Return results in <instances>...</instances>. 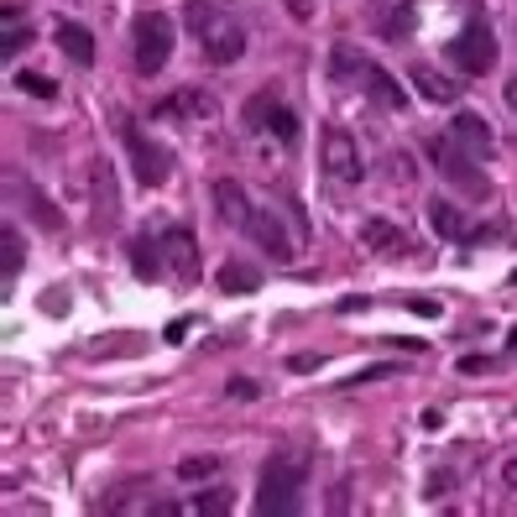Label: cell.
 Returning <instances> with one entry per match:
<instances>
[{"label":"cell","mask_w":517,"mask_h":517,"mask_svg":"<svg viewBox=\"0 0 517 517\" xmlns=\"http://www.w3.org/2000/svg\"><path fill=\"white\" fill-rule=\"evenodd\" d=\"M502 481H507V486L517 491V460H507V465H502Z\"/></svg>","instance_id":"f1b7e54d"},{"label":"cell","mask_w":517,"mask_h":517,"mask_svg":"<svg viewBox=\"0 0 517 517\" xmlns=\"http://www.w3.org/2000/svg\"><path fill=\"white\" fill-rule=\"evenodd\" d=\"M131 272H136L141 282H152V277L162 272V246H157V241H147V235H141V241L131 246Z\"/></svg>","instance_id":"44dd1931"},{"label":"cell","mask_w":517,"mask_h":517,"mask_svg":"<svg viewBox=\"0 0 517 517\" xmlns=\"http://www.w3.org/2000/svg\"><path fill=\"white\" fill-rule=\"evenodd\" d=\"M319 361H324V356H293V361H288V366H293V371H314V366H319Z\"/></svg>","instance_id":"4316f807"},{"label":"cell","mask_w":517,"mask_h":517,"mask_svg":"<svg viewBox=\"0 0 517 517\" xmlns=\"http://www.w3.org/2000/svg\"><path fill=\"white\" fill-rule=\"evenodd\" d=\"M413 27H418V11H413V0H403V6H387V11H382V37H387V42H403V37H413Z\"/></svg>","instance_id":"ac0fdd59"},{"label":"cell","mask_w":517,"mask_h":517,"mask_svg":"<svg viewBox=\"0 0 517 517\" xmlns=\"http://www.w3.org/2000/svg\"><path fill=\"white\" fill-rule=\"evenodd\" d=\"M220 288L225 293H256V288H262V272L246 267V262H225L220 267Z\"/></svg>","instance_id":"ffe728a7"},{"label":"cell","mask_w":517,"mask_h":517,"mask_svg":"<svg viewBox=\"0 0 517 517\" xmlns=\"http://www.w3.org/2000/svg\"><path fill=\"white\" fill-rule=\"evenodd\" d=\"M126 147H131V162H136V178L141 188H157V183H168V152L157 147V141H147L136 126H126Z\"/></svg>","instance_id":"30bf717a"},{"label":"cell","mask_w":517,"mask_h":517,"mask_svg":"<svg viewBox=\"0 0 517 517\" xmlns=\"http://www.w3.org/2000/svg\"><path fill=\"white\" fill-rule=\"evenodd\" d=\"M188 27H194V37H199L209 63H235L246 53L241 21H235L230 11H220V6H209V0H194V6H188Z\"/></svg>","instance_id":"6da1fadb"},{"label":"cell","mask_w":517,"mask_h":517,"mask_svg":"<svg viewBox=\"0 0 517 517\" xmlns=\"http://www.w3.org/2000/svg\"><path fill=\"white\" fill-rule=\"evenodd\" d=\"M194 512H204V517L230 512V491H204V497H194Z\"/></svg>","instance_id":"d4e9b609"},{"label":"cell","mask_w":517,"mask_h":517,"mask_svg":"<svg viewBox=\"0 0 517 517\" xmlns=\"http://www.w3.org/2000/svg\"><path fill=\"white\" fill-rule=\"evenodd\" d=\"M246 235L256 246H262L272 262H293V235H288V225H282L277 215H272V204H262V209H251V225H246Z\"/></svg>","instance_id":"ba28073f"},{"label":"cell","mask_w":517,"mask_h":517,"mask_svg":"<svg viewBox=\"0 0 517 517\" xmlns=\"http://www.w3.org/2000/svg\"><path fill=\"white\" fill-rule=\"evenodd\" d=\"M162 256H168V267H173L178 277H194V272H199V251H194V235H188L183 225L162 230Z\"/></svg>","instance_id":"7c38bea8"},{"label":"cell","mask_w":517,"mask_h":517,"mask_svg":"<svg viewBox=\"0 0 517 517\" xmlns=\"http://www.w3.org/2000/svg\"><path fill=\"white\" fill-rule=\"evenodd\" d=\"M246 126L251 131H272L277 141H298V115L282 100H272V94H256V100L246 105Z\"/></svg>","instance_id":"52a82bcc"},{"label":"cell","mask_w":517,"mask_h":517,"mask_svg":"<svg viewBox=\"0 0 517 517\" xmlns=\"http://www.w3.org/2000/svg\"><path fill=\"white\" fill-rule=\"evenodd\" d=\"M215 209H220V220H225V225H235V230H246V225H251L246 188L235 183V178H215Z\"/></svg>","instance_id":"8fae6325"},{"label":"cell","mask_w":517,"mask_h":517,"mask_svg":"<svg viewBox=\"0 0 517 517\" xmlns=\"http://www.w3.org/2000/svg\"><path fill=\"white\" fill-rule=\"evenodd\" d=\"M429 225H434L439 241H481V230H470L460 209H455V204H444V199H434V204H429Z\"/></svg>","instance_id":"4fadbf2b"},{"label":"cell","mask_w":517,"mask_h":517,"mask_svg":"<svg viewBox=\"0 0 517 517\" xmlns=\"http://www.w3.org/2000/svg\"><path fill=\"white\" fill-rule=\"evenodd\" d=\"M450 58L460 74H476V79L497 68V37H491L486 21H465L460 37H450Z\"/></svg>","instance_id":"5b68a950"},{"label":"cell","mask_w":517,"mask_h":517,"mask_svg":"<svg viewBox=\"0 0 517 517\" xmlns=\"http://www.w3.org/2000/svg\"><path fill=\"white\" fill-rule=\"evenodd\" d=\"M413 84H418L423 100H434V105L460 100V79H444L439 68H429V63H418V68H413Z\"/></svg>","instance_id":"5bb4252c"},{"label":"cell","mask_w":517,"mask_h":517,"mask_svg":"<svg viewBox=\"0 0 517 517\" xmlns=\"http://www.w3.org/2000/svg\"><path fill=\"white\" fill-rule=\"evenodd\" d=\"M58 47H63V53L68 58H74L79 68H89L94 63V37H89V27H79V21H58Z\"/></svg>","instance_id":"9a60e30c"},{"label":"cell","mask_w":517,"mask_h":517,"mask_svg":"<svg viewBox=\"0 0 517 517\" xmlns=\"http://www.w3.org/2000/svg\"><path fill=\"white\" fill-rule=\"evenodd\" d=\"M16 89H27V94H37V100H53V79H47V74H16Z\"/></svg>","instance_id":"cb8c5ba5"},{"label":"cell","mask_w":517,"mask_h":517,"mask_svg":"<svg viewBox=\"0 0 517 517\" xmlns=\"http://www.w3.org/2000/svg\"><path fill=\"white\" fill-rule=\"evenodd\" d=\"M460 371H465V376H481V371H491V361H486V356H465Z\"/></svg>","instance_id":"484cf974"},{"label":"cell","mask_w":517,"mask_h":517,"mask_svg":"<svg viewBox=\"0 0 517 517\" xmlns=\"http://www.w3.org/2000/svg\"><path fill=\"white\" fill-rule=\"evenodd\" d=\"M178 115H215V100H204V94H173V100H162L152 110V121H178Z\"/></svg>","instance_id":"2e32d148"},{"label":"cell","mask_w":517,"mask_h":517,"mask_svg":"<svg viewBox=\"0 0 517 517\" xmlns=\"http://www.w3.org/2000/svg\"><path fill=\"white\" fill-rule=\"evenodd\" d=\"M455 141L460 147H470V152H491V126L481 121V115H455Z\"/></svg>","instance_id":"e0dca14e"},{"label":"cell","mask_w":517,"mask_h":517,"mask_svg":"<svg viewBox=\"0 0 517 517\" xmlns=\"http://www.w3.org/2000/svg\"><path fill=\"white\" fill-rule=\"evenodd\" d=\"M507 105H512V110H517V79H512V84H507Z\"/></svg>","instance_id":"f546056e"},{"label":"cell","mask_w":517,"mask_h":517,"mask_svg":"<svg viewBox=\"0 0 517 517\" xmlns=\"http://www.w3.org/2000/svg\"><path fill=\"white\" fill-rule=\"evenodd\" d=\"M183 335H188V319H173V324H168V340H173V345H178V340H183Z\"/></svg>","instance_id":"83f0119b"},{"label":"cell","mask_w":517,"mask_h":517,"mask_svg":"<svg viewBox=\"0 0 517 517\" xmlns=\"http://www.w3.org/2000/svg\"><path fill=\"white\" fill-rule=\"evenodd\" d=\"M303 507V460L277 455L262 470V486H256V512L262 517H293Z\"/></svg>","instance_id":"7a4b0ae2"},{"label":"cell","mask_w":517,"mask_h":517,"mask_svg":"<svg viewBox=\"0 0 517 517\" xmlns=\"http://www.w3.org/2000/svg\"><path fill=\"white\" fill-rule=\"evenodd\" d=\"M168 58H173V16L162 11L136 16V68L141 74H162Z\"/></svg>","instance_id":"277c9868"},{"label":"cell","mask_w":517,"mask_h":517,"mask_svg":"<svg viewBox=\"0 0 517 517\" xmlns=\"http://www.w3.org/2000/svg\"><path fill=\"white\" fill-rule=\"evenodd\" d=\"M324 173H329V178H340V183H361V178H366V162H361L356 136H345V131H324Z\"/></svg>","instance_id":"8992f818"},{"label":"cell","mask_w":517,"mask_h":517,"mask_svg":"<svg viewBox=\"0 0 517 517\" xmlns=\"http://www.w3.org/2000/svg\"><path fill=\"white\" fill-rule=\"evenodd\" d=\"M335 74H340V79H356V84L371 94L376 105L403 110V84H397V79L387 74V68H376L366 53H356L350 42H340V47H335Z\"/></svg>","instance_id":"3957f363"},{"label":"cell","mask_w":517,"mask_h":517,"mask_svg":"<svg viewBox=\"0 0 517 517\" xmlns=\"http://www.w3.org/2000/svg\"><path fill=\"white\" fill-rule=\"evenodd\" d=\"M429 157L439 162V173H444V178L465 188V194H486V178H481L476 168H470V157H465V152L455 147L450 136H444V141L434 136V141H429Z\"/></svg>","instance_id":"9c48e42d"},{"label":"cell","mask_w":517,"mask_h":517,"mask_svg":"<svg viewBox=\"0 0 517 517\" xmlns=\"http://www.w3.org/2000/svg\"><path fill=\"white\" fill-rule=\"evenodd\" d=\"M16 272H21V235L6 225L0 230V277H6V288L16 282Z\"/></svg>","instance_id":"7402d4cb"},{"label":"cell","mask_w":517,"mask_h":517,"mask_svg":"<svg viewBox=\"0 0 517 517\" xmlns=\"http://www.w3.org/2000/svg\"><path fill=\"white\" fill-rule=\"evenodd\" d=\"M220 470V455H188V460H178V476L183 481H209Z\"/></svg>","instance_id":"603a6c76"},{"label":"cell","mask_w":517,"mask_h":517,"mask_svg":"<svg viewBox=\"0 0 517 517\" xmlns=\"http://www.w3.org/2000/svg\"><path fill=\"white\" fill-rule=\"evenodd\" d=\"M361 241H366L371 251H403V246H408V235L397 230L392 220H366V230H361Z\"/></svg>","instance_id":"d6986e66"}]
</instances>
